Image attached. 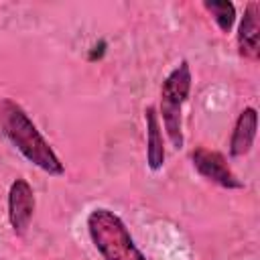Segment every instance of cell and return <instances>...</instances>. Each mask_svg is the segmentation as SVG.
<instances>
[{
	"instance_id": "obj_5",
	"label": "cell",
	"mask_w": 260,
	"mask_h": 260,
	"mask_svg": "<svg viewBox=\"0 0 260 260\" xmlns=\"http://www.w3.org/2000/svg\"><path fill=\"white\" fill-rule=\"evenodd\" d=\"M8 221L16 236H24L35 215V191L22 177L14 179L8 189Z\"/></svg>"
},
{
	"instance_id": "obj_6",
	"label": "cell",
	"mask_w": 260,
	"mask_h": 260,
	"mask_svg": "<svg viewBox=\"0 0 260 260\" xmlns=\"http://www.w3.org/2000/svg\"><path fill=\"white\" fill-rule=\"evenodd\" d=\"M238 53L244 59L256 61L260 55V2L252 0L244 8V16L238 26Z\"/></svg>"
},
{
	"instance_id": "obj_7",
	"label": "cell",
	"mask_w": 260,
	"mask_h": 260,
	"mask_svg": "<svg viewBox=\"0 0 260 260\" xmlns=\"http://www.w3.org/2000/svg\"><path fill=\"white\" fill-rule=\"evenodd\" d=\"M256 130H258V112H256V108L248 106L236 118V124H234L232 136H230V154L232 156L248 154L254 144Z\"/></svg>"
},
{
	"instance_id": "obj_9",
	"label": "cell",
	"mask_w": 260,
	"mask_h": 260,
	"mask_svg": "<svg viewBox=\"0 0 260 260\" xmlns=\"http://www.w3.org/2000/svg\"><path fill=\"white\" fill-rule=\"evenodd\" d=\"M203 8L213 16L217 28L221 32H230L236 22V6L232 2H215V0H203Z\"/></svg>"
},
{
	"instance_id": "obj_3",
	"label": "cell",
	"mask_w": 260,
	"mask_h": 260,
	"mask_svg": "<svg viewBox=\"0 0 260 260\" xmlns=\"http://www.w3.org/2000/svg\"><path fill=\"white\" fill-rule=\"evenodd\" d=\"M191 67L183 59L162 81L160 87V114L167 136L175 148H183V106L191 91Z\"/></svg>"
},
{
	"instance_id": "obj_1",
	"label": "cell",
	"mask_w": 260,
	"mask_h": 260,
	"mask_svg": "<svg viewBox=\"0 0 260 260\" xmlns=\"http://www.w3.org/2000/svg\"><path fill=\"white\" fill-rule=\"evenodd\" d=\"M0 130L10 140V144L43 173L55 177H61L65 173L61 158L45 140L37 124L30 120L24 108L10 98L0 100Z\"/></svg>"
},
{
	"instance_id": "obj_2",
	"label": "cell",
	"mask_w": 260,
	"mask_h": 260,
	"mask_svg": "<svg viewBox=\"0 0 260 260\" xmlns=\"http://www.w3.org/2000/svg\"><path fill=\"white\" fill-rule=\"evenodd\" d=\"M87 234L95 250L104 260H146L142 250L134 244L126 223L118 213L108 207H95L89 211Z\"/></svg>"
},
{
	"instance_id": "obj_4",
	"label": "cell",
	"mask_w": 260,
	"mask_h": 260,
	"mask_svg": "<svg viewBox=\"0 0 260 260\" xmlns=\"http://www.w3.org/2000/svg\"><path fill=\"white\" fill-rule=\"evenodd\" d=\"M191 162L203 179H207L223 189H242L244 187V183L236 177V173L225 162L223 154L217 150H209L205 146H195L191 150Z\"/></svg>"
},
{
	"instance_id": "obj_8",
	"label": "cell",
	"mask_w": 260,
	"mask_h": 260,
	"mask_svg": "<svg viewBox=\"0 0 260 260\" xmlns=\"http://www.w3.org/2000/svg\"><path fill=\"white\" fill-rule=\"evenodd\" d=\"M144 120H146V165L150 171H158L165 165L167 152L160 132V118L154 106H148L144 110Z\"/></svg>"
}]
</instances>
